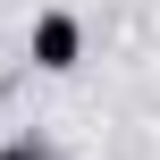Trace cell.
I'll use <instances>...</instances> for the list:
<instances>
[{
  "instance_id": "6da1fadb",
  "label": "cell",
  "mask_w": 160,
  "mask_h": 160,
  "mask_svg": "<svg viewBox=\"0 0 160 160\" xmlns=\"http://www.w3.org/2000/svg\"><path fill=\"white\" fill-rule=\"evenodd\" d=\"M25 59H34L42 76H68V68L84 59V17H68V8H42V17H34V34H25Z\"/></svg>"
},
{
  "instance_id": "7a4b0ae2",
  "label": "cell",
  "mask_w": 160,
  "mask_h": 160,
  "mask_svg": "<svg viewBox=\"0 0 160 160\" xmlns=\"http://www.w3.org/2000/svg\"><path fill=\"white\" fill-rule=\"evenodd\" d=\"M0 160H59V152H51L42 135H8V143H0Z\"/></svg>"
}]
</instances>
